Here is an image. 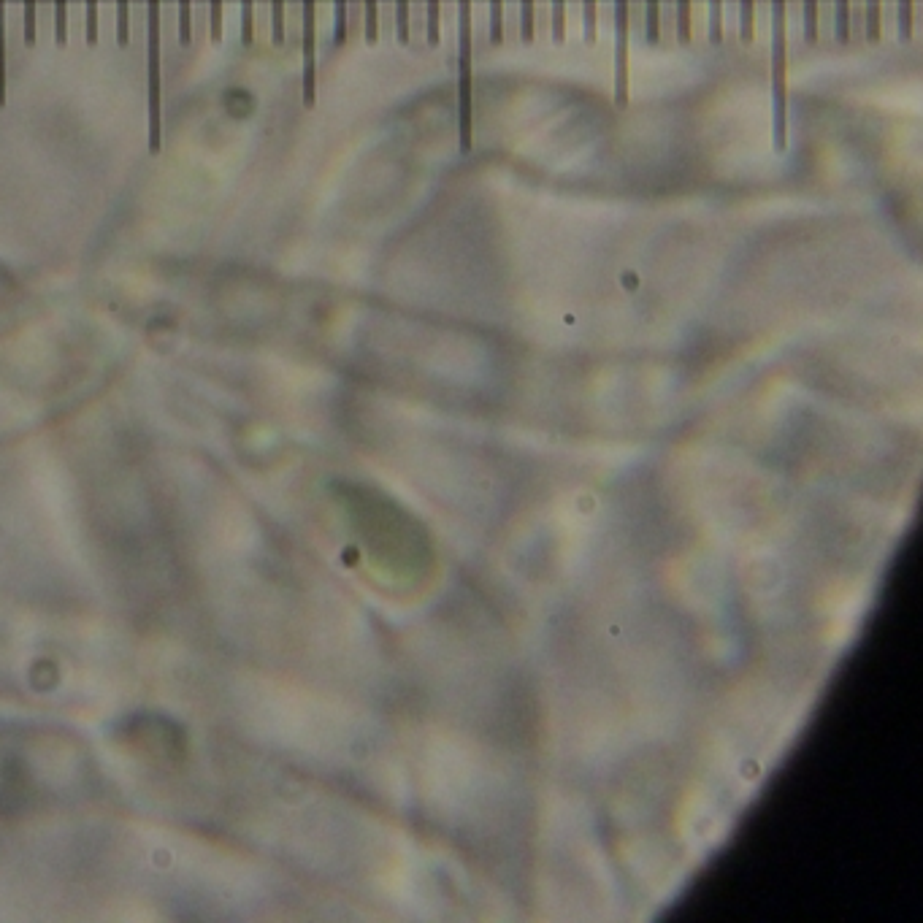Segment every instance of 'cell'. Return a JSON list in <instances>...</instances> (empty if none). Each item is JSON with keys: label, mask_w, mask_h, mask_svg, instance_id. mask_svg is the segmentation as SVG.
<instances>
[{"label": "cell", "mask_w": 923, "mask_h": 923, "mask_svg": "<svg viewBox=\"0 0 923 923\" xmlns=\"http://www.w3.org/2000/svg\"><path fill=\"white\" fill-rule=\"evenodd\" d=\"M788 44H785V0H772V103H775V149L788 144Z\"/></svg>", "instance_id": "1"}, {"label": "cell", "mask_w": 923, "mask_h": 923, "mask_svg": "<svg viewBox=\"0 0 923 923\" xmlns=\"http://www.w3.org/2000/svg\"><path fill=\"white\" fill-rule=\"evenodd\" d=\"M474 93H471V0H458V122L461 152L474 147Z\"/></svg>", "instance_id": "2"}, {"label": "cell", "mask_w": 923, "mask_h": 923, "mask_svg": "<svg viewBox=\"0 0 923 923\" xmlns=\"http://www.w3.org/2000/svg\"><path fill=\"white\" fill-rule=\"evenodd\" d=\"M147 71H149V152H160V0H147Z\"/></svg>", "instance_id": "3"}, {"label": "cell", "mask_w": 923, "mask_h": 923, "mask_svg": "<svg viewBox=\"0 0 923 923\" xmlns=\"http://www.w3.org/2000/svg\"><path fill=\"white\" fill-rule=\"evenodd\" d=\"M628 30L631 0H615V103H628Z\"/></svg>", "instance_id": "4"}, {"label": "cell", "mask_w": 923, "mask_h": 923, "mask_svg": "<svg viewBox=\"0 0 923 923\" xmlns=\"http://www.w3.org/2000/svg\"><path fill=\"white\" fill-rule=\"evenodd\" d=\"M317 101V0H304V103Z\"/></svg>", "instance_id": "5"}, {"label": "cell", "mask_w": 923, "mask_h": 923, "mask_svg": "<svg viewBox=\"0 0 923 923\" xmlns=\"http://www.w3.org/2000/svg\"><path fill=\"white\" fill-rule=\"evenodd\" d=\"M439 17H442V0H425V38H428L431 47H436L439 38H442Z\"/></svg>", "instance_id": "6"}, {"label": "cell", "mask_w": 923, "mask_h": 923, "mask_svg": "<svg viewBox=\"0 0 923 923\" xmlns=\"http://www.w3.org/2000/svg\"><path fill=\"white\" fill-rule=\"evenodd\" d=\"M739 36L745 44L756 36V0H739Z\"/></svg>", "instance_id": "7"}, {"label": "cell", "mask_w": 923, "mask_h": 923, "mask_svg": "<svg viewBox=\"0 0 923 923\" xmlns=\"http://www.w3.org/2000/svg\"><path fill=\"white\" fill-rule=\"evenodd\" d=\"M645 36L650 44L661 41V0H645Z\"/></svg>", "instance_id": "8"}, {"label": "cell", "mask_w": 923, "mask_h": 923, "mask_svg": "<svg viewBox=\"0 0 923 923\" xmlns=\"http://www.w3.org/2000/svg\"><path fill=\"white\" fill-rule=\"evenodd\" d=\"M834 36L840 44L850 38V0H834Z\"/></svg>", "instance_id": "9"}, {"label": "cell", "mask_w": 923, "mask_h": 923, "mask_svg": "<svg viewBox=\"0 0 923 923\" xmlns=\"http://www.w3.org/2000/svg\"><path fill=\"white\" fill-rule=\"evenodd\" d=\"M6 103V0H0V106Z\"/></svg>", "instance_id": "10"}, {"label": "cell", "mask_w": 923, "mask_h": 923, "mask_svg": "<svg viewBox=\"0 0 923 923\" xmlns=\"http://www.w3.org/2000/svg\"><path fill=\"white\" fill-rule=\"evenodd\" d=\"M677 41L691 44V0H677Z\"/></svg>", "instance_id": "11"}, {"label": "cell", "mask_w": 923, "mask_h": 923, "mask_svg": "<svg viewBox=\"0 0 923 923\" xmlns=\"http://www.w3.org/2000/svg\"><path fill=\"white\" fill-rule=\"evenodd\" d=\"M707 36L712 44L723 41V0H710V22H707Z\"/></svg>", "instance_id": "12"}, {"label": "cell", "mask_w": 923, "mask_h": 923, "mask_svg": "<svg viewBox=\"0 0 923 923\" xmlns=\"http://www.w3.org/2000/svg\"><path fill=\"white\" fill-rule=\"evenodd\" d=\"M130 41V0H117V44L128 47Z\"/></svg>", "instance_id": "13"}, {"label": "cell", "mask_w": 923, "mask_h": 923, "mask_svg": "<svg viewBox=\"0 0 923 923\" xmlns=\"http://www.w3.org/2000/svg\"><path fill=\"white\" fill-rule=\"evenodd\" d=\"M55 41L57 47L68 44V0H55Z\"/></svg>", "instance_id": "14"}, {"label": "cell", "mask_w": 923, "mask_h": 923, "mask_svg": "<svg viewBox=\"0 0 923 923\" xmlns=\"http://www.w3.org/2000/svg\"><path fill=\"white\" fill-rule=\"evenodd\" d=\"M271 30H274V44H285V0H271Z\"/></svg>", "instance_id": "15"}, {"label": "cell", "mask_w": 923, "mask_h": 923, "mask_svg": "<svg viewBox=\"0 0 923 923\" xmlns=\"http://www.w3.org/2000/svg\"><path fill=\"white\" fill-rule=\"evenodd\" d=\"M504 38V0H490V41L501 44Z\"/></svg>", "instance_id": "16"}, {"label": "cell", "mask_w": 923, "mask_h": 923, "mask_svg": "<svg viewBox=\"0 0 923 923\" xmlns=\"http://www.w3.org/2000/svg\"><path fill=\"white\" fill-rule=\"evenodd\" d=\"M585 6V41L593 44L599 33V0H582Z\"/></svg>", "instance_id": "17"}, {"label": "cell", "mask_w": 923, "mask_h": 923, "mask_svg": "<svg viewBox=\"0 0 923 923\" xmlns=\"http://www.w3.org/2000/svg\"><path fill=\"white\" fill-rule=\"evenodd\" d=\"M804 38L807 44L818 38V0H804Z\"/></svg>", "instance_id": "18"}, {"label": "cell", "mask_w": 923, "mask_h": 923, "mask_svg": "<svg viewBox=\"0 0 923 923\" xmlns=\"http://www.w3.org/2000/svg\"><path fill=\"white\" fill-rule=\"evenodd\" d=\"M880 17H883V0H867V38H880Z\"/></svg>", "instance_id": "19"}, {"label": "cell", "mask_w": 923, "mask_h": 923, "mask_svg": "<svg viewBox=\"0 0 923 923\" xmlns=\"http://www.w3.org/2000/svg\"><path fill=\"white\" fill-rule=\"evenodd\" d=\"M899 3V38H913V0H896Z\"/></svg>", "instance_id": "20"}, {"label": "cell", "mask_w": 923, "mask_h": 923, "mask_svg": "<svg viewBox=\"0 0 923 923\" xmlns=\"http://www.w3.org/2000/svg\"><path fill=\"white\" fill-rule=\"evenodd\" d=\"M553 41H566V0H553Z\"/></svg>", "instance_id": "21"}, {"label": "cell", "mask_w": 923, "mask_h": 923, "mask_svg": "<svg viewBox=\"0 0 923 923\" xmlns=\"http://www.w3.org/2000/svg\"><path fill=\"white\" fill-rule=\"evenodd\" d=\"M366 6V41L377 44L379 38V6L377 0H363Z\"/></svg>", "instance_id": "22"}, {"label": "cell", "mask_w": 923, "mask_h": 923, "mask_svg": "<svg viewBox=\"0 0 923 923\" xmlns=\"http://www.w3.org/2000/svg\"><path fill=\"white\" fill-rule=\"evenodd\" d=\"M534 9H536V0H523V11H520V36L523 41H534Z\"/></svg>", "instance_id": "23"}, {"label": "cell", "mask_w": 923, "mask_h": 923, "mask_svg": "<svg viewBox=\"0 0 923 923\" xmlns=\"http://www.w3.org/2000/svg\"><path fill=\"white\" fill-rule=\"evenodd\" d=\"M396 36L401 44H409V0H396Z\"/></svg>", "instance_id": "24"}, {"label": "cell", "mask_w": 923, "mask_h": 923, "mask_svg": "<svg viewBox=\"0 0 923 923\" xmlns=\"http://www.w3.org/2000/svg\"><path fill=\"white\" fill-rule=\"evenodd\" d=\"M347 38V0H336V25H333V44L342 47Z\"/></svg>", "instance_id": "25"}, {"label": "cell", "mask_w": 923, "mask_h": 923, "mask_svg": "<svg viewBox=\"0 0 923 923\" xmlns=\"http://www.w3.org/2000/svg\"><path fill=\"white\" fill-rule=\"evenodd\" d=\"M193 38V22H190V0H179V41L190 44Z\"/></svg>", "instance_id": "26"}, {"label": "cell", "mask_w": 923, "mask_h": 923, "mask_svg": "<svg viewBox=\"0 0 923 923\" xmlns=\"http://www.w3.org/2000/svg\"><path fill=\"white\" fill-rule=\"evenodd\" d=\"M84 36H87L90 47L98 44V0H87V30H84Z\"/></svg>", "instance_id": "27"}, {"label": "cell", "mask_w": 923, "mask_h": 923, "mask_svg": "<svg viewBox=\"0 0 923 923\" xmlns=\"http://www.w3.org/2000/svg\"><path fill=\"white\" fill-rule=\"evenodd\" d=\"M241 38H244V44H252V38H255V22H252V0H241Z\"/></svg>", "instance_id": "28"}, {"label": "cell", "mask_w": 923, "mask_h": 923, "mask_svg": "<svg viewBox=\"0 0 923 923\" xmlns=\"http://www.w3.org/2000/svg\"><path fill=\"white\" fill-rule=\"evenodd\" d=\"M25 41L36 44V0H25Z\"/></svg>", "instance_id": "29"}, {"label": "cell", "mask_w": 923, "mask_h": 923, "mask_svg": "<svg viewBox=\"0 0 923 923\" xmlns=\"http://www.w3.org/2000/svg\"><path fill=\"white\" fill-rule=\"evenodd\" d=\"M209 17H212V41H222V0H209Z\"/></svg>", "instance_id": "30"}]
</instances>
